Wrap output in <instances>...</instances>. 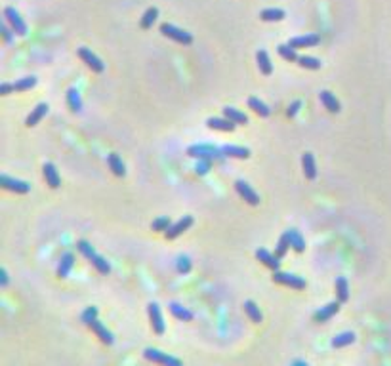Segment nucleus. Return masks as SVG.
Returning a JSON list of instances; mask_svg holds the SVG:
<instances>
[{
    "label": "nucleus",
    "mask_w": 391,
    "mask_h": 366,
    "mask_svg": "<svg viewBox=\"0 0 391 366\" xmlns=\"http://www.w3.org/2000/svg\"><path fill=\"white\" fill-rule=\"evenodd\" d=\"M187 155L193 158H204V160H222V157H225L222 149H217V147L208 143L191 145L187 149Z\"/></svg>",
    "instance_id": "obj_1"
},
{
    "label": "nucleus",
    "mask_w": 391,
    "mask_h": 366,
    "mask_svg": "<svg viewBox=\"0 0 391 366\" xmlns=\"http://www.w3.org/2000/svg\"><path fill=\"white\" fill-rule=\"evenodd\" d=\"M160 33H162L164 36H168V38L176 40L178 44H183V46H189V44L193 42L191 33L180 29V27H176V25H172V23H162V25H160Z\"/></svg>",
    "instance_id": "obj_2"
},
{
    "label": "nucleus",
    "mask_w": 391,
    "mask_h": 366,
    "mask_svg": "<svg viewBox=\"0 0 391 366\" xmlns=\"http://www.w3.org/2000/svg\"><path fill=\"white\" fill-rule=\"evenodd\" d=\"M4 17H6L8 25L12 27V31H14L15 35H17V36H25V35H27V23L23 21L21 15H19V12H17L15 8L8 6L6 10H4Z\"/></svg>",
    "instance_id": "obj_3"
},
{
    "label": "nucleus",
    "mask_w": 391,
    "mask_h": 366,
    "mask_svg": "<svg viewBox=\"0 0 391 366\" xmlns=\"http://www.w3.org/2000/svg\"><path fill=\"white\" fill-rule=\"evenodd\" d=\"M273 282H279V284H284V286H290V288H296V290H304V288L307 286V282H305L302 277L292 275V273H281V271H275V273H273Z\"/></svg>",
    "instance_id": "obj_4"
},
{
    "label": "nucleus",
    "mask_w": 391,
    "mask_h": 366,
    "mask_svg": "<svg viewBox=\"0 0 391 366\" xmlns=\"http://www.w3.org/2000/svg\"><path fill=\"white\" fill-rule=\"evenodd\" d=\"M143 357L147 360H151V362H160V364H172V366L181 364L180 359H174V357H170L168 353H162L159 351V349H153V347H147V349H145Z\"/></svg>",
    "instance_id": "obj_5"
},
{
    "label": "nucleus",
    "mask_w": 391,
    "mask_h": 366,
    "mask_svg": "<svg viewBox=\"0 0 391 366\" xmlns=\"http://www.w3.org/2000/svg\"><path fill=\"white\" fill-rule=\"evenodd\" d=\"M79 58L82 59V61H84L94 72H103V69H105L103 61L97 58L90 48H79Z\"/></svg>",
    "instance_id": "obj_6"
},
{
    "label": "nucleus",
    "mask_w": 391,
    "mask_h": 366,
    "mask_svg": "<svg viewBox=\"0 0 391 366\" xmlns=\"http://www.w3.org/2000/svg\"><path fill=\"white\" fill-rule=\"evenodd\" d=\"M147 313H149V321H151V328L155 334H164V319L160 315V307L157 303H149L147 305Z\"/></svg>",
    "instance_id": "obj_7"
},
{
    "label": "nucleus",
    "mask_w": 391,
    "mask_h": 366,
    "mask_svg": "<svg viewBox=\"0 0 391 366\" xmlns=\"http://www.w3.org/2000/svg\"><path fill=\"white\" fill-rule=\"evenodd\" d=\"M235 189H237V193H239L240 199H245L248 204H252V206H258V204H260V194L256 193L247 181L239 180L237 183H235Z\"/></svg>",
    "instance_id": "obj_8"
},
{
    "label": "nucleus",
    "mask_w": 391,
    "mask_h": 366,
    "mask_svg": "<svg viewBox=\"0 0 391 366\" xmlns=\"http://www.w3.org/2000/svg\"><path fill=\"white\" fill-rule=\"evenodd\" d=\"M0 183H2L4 189L14 191V193H17V194H25L31 191V185L27 183V181L15 180V178H10V176H2V178H0Z\"/></svg>",
    "instance_id": "obj_9"
},
{
    "label": "nucleus",
    "mask_w": 391,
    "mask_h": 366,
    "mask_svg": "<svg viewBox=\"0 0 391 366\" xmlns=\"http://www.w3.org/2000/svg\"><path fill=\"white\" fill-rule=\"evenodd\" d=\"M191 225H193V217H191V215H183L181 219H178V222L172 223V225L168 227L166 238H170V240H172V238L180 237L181 233H183V231H187Z\"/></svg>",
    "instance_id": "obj_10"
},
{
    "label": "nucleus",
    "mask_w": 391,
    "mask_h": 366,
    "mask_svg": "<svg viewBox=\"0 0 391 366\" xmlns=\"http://www.w3.org/2000/svg\"><path fill=\"white\" fill-rule=\"evenodd\" d=\"M340 300L338 302H330V303H326L325 307H321L319 311H315V315H313V319L317 321V323H326V321H330L338 311H340Z\"/></svg>",
    "instance_id": "obj_11"
},
{
    "label": "nucleus",
    "mask_w": 391,
    "mask_h": 366,
    "mask_svg": "<svg viewBox=\"0 0 391 366\" xmlns=\"http://www.w3.org/2000/svg\"><path fill=\"white\" fill-rule=\"evenodd\" d=\"M88 328L94 332L95 336L100 337V339H102V341H103L105 345H113V341H115V337H113V334H111V332L107 330V326H103V324L100 323L97 319H94L92 323L88 324Z\"/></svg>",
    "instance_id": "obj_12"
},
{
    "label": "nucleus",
    "mask_w": 391,
    "mask_h": 366,
    "mask_svg": "<svg viewBox=\"0 0 391 366\" xmlns=\"http://www.w3.org/2000/svg\"><path fill=\"white\" fill-rule=\"evenodd\" d=\"M321 42V36L319 35H304V36H294V38H290V46L292 48H313V46H317Z\"/></svg>",
    "instance_id": "obj_13"
},
{
    "label": "nucleus",
    "mask_w": 391,
    "mask_h": 366,
    "mask_svg": "<svg viewBox=\"0 0 391 366\" xmlns=\"http://www.w3.org/2000/svg\"><path fill=\"white\" fill-rule=\"evenodd\" d=\"M48 103H38L33 111H31V115L25 118V126H29V128H33V126H36L38 122L42 120L44 116H46V113H48Z\"/></svg>",
    "instance_id": "obj_14"
},
{
    "label": "nucleus",
    "mask_w": 391,
    "mask_h": 366,
    "mask_svg": "<svg viewBox=\"0 0 391 366\" xmlns=\"http://www.w3.org/2000/svg\"><path fill=\"white\" fill-rule=\"evenodd\" d=\"M42 174H44L46 183H48L52 189H58V187L61 185V178H59L58 170H56V166L52 164V162H46V164L42 166Z\"/></svg>",
    "instance_id": "obj_15"
},
{
    "label": "nucleus",
    "mask_w": 391,
    "mask_h": 366,
    "mask_svg": "<svg viewBox=\"0 0 391 366\" xmlns=\"http://www.w3.org/2000/svg\"><path fill=\"white\" fill-rule=\"evenodd\" d=\"M206 126L212 128V130H219V132H233L235 126H237V122L229 120L227 116H224V118H216V116H212V118L206 120Z\"/></svg>",
    "instance_id": "obj_16"
},
{
    "label": "nucleus",
    "mask_w": 391,
    "mask_h": 366,
    "mask_svg": "<svg viewBox=\"0 0 391 366\" xmlns=\"http://www.w3.org/2000/svg\"><path fill=\"white\" fill-rule=\"evenodd\" d=\"M72 265H75V256L72 252H65L61 259H59V265H58V277L59 279H67L69 273H71Z\"/></svg>",
    "instance_id": "obj_17"
},
{
    "label": "nucleus",
    "mask_w": 391,
    "mask_h": 366,
    "mask_svg": "<svg viewBox=\"0 0 391 366\" xmlns=\"http://www.w3.org/2000/svg\"><path fill=\"white\" fill-rule=\"evenodd\" d=\"M302 168H304V176L307 180H315L317 178V166H315V158L311 153H304L302 155Z\"/></svg>",
    "instance_id": "obj_18"
},
{
    "label": "nucleus",
    "mask_w": 391,
    "mask_h": 366,
    "mask_svg": "<svg viewBox=\"0 0 391 366\" xmlns=\"http://www.w3.org/2000/svg\"><path fill=\"white\" fill-rule=\"evenodd\" d=\"M256 258L260 259L263 265H267L269 269H273V271H279V258L273 256L271 252H267L265 248H260V250H256Z\"/></svg>",
    "instance_id": "obj_19"
},
{
    "label": "nucleus",
    "mask_w": 391,
    "mask_h": 366,
    "mask_svg": "<svg viewBox=\"0 0 391 366\" xmlns=\"http://www.w3.org/2000/svg\"><path fill=\"white\" fill-rule=\"evenodd\" d=\"M319 100L321 103L325 105V109H328L330 113H340V101L336 100V95L330 93L328 90H323V92L319 93Z\"/></svg>",
    "instance_id": "obj_20"
},
{
    "label": "nucleus",
    "mask_w": 391,
    "mask_h": 366,
    "mask_svg": "<svg viewBox=\"0 0 391 366\" xmlns=\"http://www.w3.org/2000/svg\"><path fill=\"white\" fill-rule=\"evenodd\" d=\"M168 307H170V313H172V315H174L178 321H183V323H191V321L195 319V315H193L189 309L183 307V305H180V303L172 302L170 305H168Z\"/></svg>",
    "instance_id": "obj_21"
},
{
    "label": "nucleus",
    "mask_w": 391,
    "mask_h": 366,
    "mask_svg": "<svg viewBox=\"0 0 391 366\" xmlns=\"http://www.w3.org/2000/svg\"><path fill=\"white\" fill-rule=\"evenodd\" d=\"M107 164H109V168L113 170V174H115V176H118V178H123L124 174H126V168H124L123 158L118 157L116 153H111V155H107Z\"/></svg>",
    "instance_id": "obj_22"
},
{
    "label": "nucleus",
    "mask_w": 391,
    "mask_h": 366,
    "mask_svg": "<svg viewBox=\"0 0 391 366\" xmlns=\"http://www.w3.org/2000/svg\"><path fill=\"white\" fill-rule=\"evenodd\" d=\"M256 61H258L260 71L263 72L265 77H269V75L273 72V63H271V59H269L267 52L265 50H258V54H256Z\"/></svg>",
    "instance_id": "obj_23"
},
{
    "label": "nucleus",
    "mask_w": 391,
    "mask_h": 366,
    "mask_svg": "<svg viewBox=\"0 0 391 366\" xmlns=\"http://www.w3.org/2000/svg\"><path fill=\"white\" fill-rule=\"evenodd\" d=\"M67 103L72 113H80L82 111V100H80V93L77 88H69L67 90Z\"/></svg>",
    "instance_id": "obj_24"
},
{
    "label": "nucleus",
    "mask_w": 391,
    "mask_h": 366,
    "mask_svg": "<svg viewBox=\"0 0 391 366\" xmlns=\"http://www.w3.org/2000/svg\"><path fill=\"white\" fill-rule=\"evenodd\" d=\"M225 157H233V158H248L250 157V151L247 147H239V145H224L222 147Z\"/></svg>",
    "instance_id": "obj_25"
},
{
    "label": "nucleus",
    "mask_w": 391,
    "mask_h": 366,
    "mask_svg": "<svg viewBox=\"0 0 391 366\" xmlns=\"http://www.w3.org/2000/svg\"><path fill=\"white\" fill-rule=\"evenodd\" d=\"M284 15L286 14L281 8H265L260 12V17L263 21H281V19H284Z\"/></svg>",
    "instance_id": "obj_26"
},
{
    "label": "nucleus",
    "mask_w": 391,
    "mask_h": 366,
    "mask_svg": "<svg viewBox=\"0 0 391 366\" xmlns=\"http://www.w3.org/2000/svg\"><path fill=\"white\" fill-rule=\"evenodd\" d=\"M355 344V334L353 332H341L338 336L332 337V347L340 349V347H346V345Z\"/></svg>",
    "instance_id": "obj_27"
},
{
    "label": "nucleus",
    "mask_w": 391,
    "mask_h": 366,
    "mask_svg": "<svg viewBox=\"0 0 391 366\" xmlns=\"http://www.w3.org/2000/svg\"><path fill=\"white\" fill-rule=\"evenodd\" d=\"M336 296H338V300H340L341 303H346L349 300V284L344 277H338V279H336Z\"/></svg>",
    "instance_id": "obj_28"
},
{
    "label": "nucleus",
    "mask_w": 391,
    "mask_h": 366,
    "mask_svg": "<svg viewBox=\"0 0 391 366\" xmlns=\"http://www.w3.org/2000/svg\"><path fill=\"white\" fill-rule=\"evenodd\" d=\"M248 107L252 109L256 115H260V116H269L271 115V109L263 103L261 100H258V97H250L248 100Z\"/></svg>",
    "instance_id": "obj_29"
},
{
    "label": "nucleus",
    "mask_w": 391,
    "mask_h": 366,
    "mask_svg": "<svg viewBox=\"0 0 391 366\" xmlns=\"http://www.w3.org/2000/svg\"><path fill=\"white\" fill-rule=\"evenodd\" d=\"M224 116H227L229 120L237 122V124H248V116L235 107H224Z\"/></svg>",
    "instance_id": "obj_30"
},
{
    "label": "nucleus",
    "mask_w": 391,
    "mask_h": 366,
    "mask_svg": "<svg viewBox=\"0 0 391 366\" xmlns=\"http://www.w3.org/2000/svg\"><path fill=\"white\" fill-rule=\"evenodd\" d=\"M286 233H288V238H290V246H292V248H294L296 252H300V254H302V252L305 250L304 237H302V235H300L296 229H288Z\"/></svg>",
    "instance_id": "obj_31"
},
{
    "label": "nucleus",
    "mask_w": 391,
    "mask_h": 366,
    "mask_svg": "<svg viewBox=\"0 0 391 366\" xmlns=\"http://www.w3.org/2000/svg\"><path fill=\"white\" fill-rule=\"evenodd\" d=\"M157 17H159V10H157L155 6L147 8L143 17H141V29H151L153 23L157 21Z\"/></svg>",
    "instance_id": "obj_32"
},
{
    "label": "nucleus",
    "mask_w": 391,
    "mask_h": 366,
    "mask_svg": "<svg viewBox=\"0 0 391 366\" xmlns=\"http://www.w3.org/2000/svg\"><path fill=\"white\" fill-rule=\"evenodd\" d=\"M245 311H247V315L250 316V321H252V323H256V324L261 323V311H260V307L252 302V300H247V302H245Z\"/></svg>",
    "instance_id": "obj_33"
},
{
    "label": "nucleus",
    "mask_w": 391,
    "mask_h": 366,
    "mask_svg": "<svg viewBox=\"0 0 391 366\" xmlns=\"http://www.w3.org/2000/svg\"><path fill=\"white\" fill-rule=\"evenodd\" d=\"M277 52H279V56L286 61H298V54H296V48H292L290 44H279L277 46Z\"/></svg>",
    "instance_id": "obj_34"
},
{
    "label": "nucleus",
    "mask_w": 391,
    "mask_h": 366,
    "mask_svg": "<svg viewBox=\"0 0 391 366\" xmlns=\"http://www.w3.org/2000/svg\"><path fill=\"white\" fill-rule=\"evenodd\" d=\"M92 261V265L97 269V273H102V275H109L111 273V265H109V261L103 256H100V254H95L94 258L90 259Z\"/></svg>",
    "instance_id": "obj_35"
},
{
    "label": "nucleus",
    "mask_w": 391,
    "mask_h": 366,
    "mask_svg": "<svg viewBox=\"0 0 391 366\" xmlns=\"http://www.w3.org/2000/svg\"><path fill=\"white\" fill-rule=\"evenodd\" d=\"M298 65L300 67H304V69H311V71H317L321 69V59L317 58H311V56H302V58H298Z\"/></svg>",
    "instance_id": "obj_36"
},
{
    "label": "nucleus",
    "mask_w": 391,
    "mask_h": 366,
    "mask_svg": "<svg viewBox=\"0 0 391 366\" xmlns=\"http://www.w3.org/2000/svg\"><path fill=\"white\" fill-rule=\"evenodd\" d=\"M36 86V79L35 77H25V79H19L14 84L15 92H27V90H33Z\"/></svg>",
    "instance_id": "obj_37"
},
{
    "label": "nucleus",
    "mask_w": 391,
    "mask_h": 366,
    "mask_svg": "<svg viewBox=\"0 0 391 366\" xmlns=\"http://www.w3.org/2000/svg\"><path fill=\"white\" fill-rule=\"evenodd\" d=\"M290 248V238H288V233H284L283 237L279 238V242H277V248H275V256L279 259L284 258L286 256V250Z\"/></svg>",
    "instance_id": "obj_38"
},
{
    "label": "nucleus",
    "mask_w": 391,
    "mask_h": 366,
    "mask_svg": "<svg viewBox=\"0 0 391 366\" xmlns=\"http://www.w3.org/2000/svg\"><path fill=\"white\" fill-rule=\"evenodd\" d=\"M77 248H79L80 254H82L84 258H88V259H92L95 254H97V252L94 250V246L88 242V240H79V242H77Z\"/></svg>",
    "instance_id": "obj_39"
},
{
    "label": "nucleus",
    "mask_w": 391,
    "mask_h": 366,
    "mask_svg": "<svg viewBox=\"0 0 391 366\" xmlns=\"http://www.w3.org/2000/svg\"><path fill=\"white\" fill-rule=\"evenodd\" d=\"M170 225H172L170 217H168V215H162V217H157V219L151 223V229L153 231H168Z\"/></svg>",
    "instance_id": "obj_40"
},
{
    "label": "nucleus",
    "mask_w": 391,
    "mask_h": 366,
    "mask_svg": "<svg viewBox=\"0 0 391 366\" xmlns=\"http://www.w3.org/2000/svg\"><path fill=\"white\" fill-rule=\"evenodd\" d=\"M94 319H97V307H94V305H92V307H86L84 309V313L80 315V321L86 324V326L92 323Z\"/></svg>",
    "instance_id": "obj_41"
},
{
    "label": "nucleus",
    "mask_w": 391,
    "mask_h": 366,
    "mask_svg": "<svg viewBox=\"0 0 391 366\" xmlns=\"http://www.w3.org/2000/svg\"><path fill=\"white\" fill-rule=\"evenodd\" d=\"M176 269H178V273H189L191 271V261H189V258H185V256H180L178 258V263H176Z\"/></svg>",
    "instance_id": "obj_42"
},
{
    "label": "nucleus",
    "mask_w": 391,
    "mask_h": 366,
    "mask_svg": "<svg viewBox=\"0 0 391 366\" xmlns=\"http://www.w3.org/2000/svg\"><path fill=\"white\" fill-rule=\"evenodd\" d=\"M212 160H204V158H199V164H197V174H208L210 170Z\"/></svg>",
    "instance_id": "obj_43"
},
{
    "label": "nucleus",
    "mask_w": 391,
    "mask_h": 366,
    "mask_svg": "<svg viewBox=\"0 0 391 366\" xmlns=\"http://www.w3.org/2000/svg\"><path fill=\"white\" fill-rule=\"evenodd\" d=\"M300 107H302V101L296 100V101H294V103H292V105L288 107V111H286V115H288L290 118H292V116H296V115H298V111H300Z\"/></svg>",
    "instance_id": "obj_44"
},
{
    "label": "nucleus",
    "mask_w": 391,
    "mask_h": 366,
    "mask_svg": "<svg viewBox=\"0 0 391 366\" xmlns=\"http://www.w3.org/2000/svg\"><path fill=\"white\" fill-rule=\"evenodd\" d=\"M10 29H12V27H10ZM10 29H8L6 25H2V35H4V40H6V42H12V33H14V31H10Z\"/></svg>",
    "instance_id": "obj_45"
},
{
    "label": "nucleus",
    "mask_w": 391,
    "mask_h": 366,
    "mask_svg": "<svg viewBox=\"0 0 391 366\" xmlns=\"http://www.w3.org/2000/svg\"><path fill=\"white\" fill-rule=\"evenodd\" d=\"M0 275H2V277H0V286L6 288L8 282H10V280H8V271H6V269H2V271H0Z\"/></svg>",
    "instance_id": "obj_46"
},
{
    "label": "nucleus",
    "mask_w": 391,
    "mask_h": 366,
    "mask_svg": "<svg viewBox=\"0 0 391 366\" xmlns=\"http://www.w3.org/2000/svg\"><path fill=\"white\" fill-rule=\"evenodd\" d=\"M12 90H14V84H8V82H4V84L0 86V93H2V95H8Z\"/></svg>",
    "instance_id": "obj_47"
}]
</instances>
